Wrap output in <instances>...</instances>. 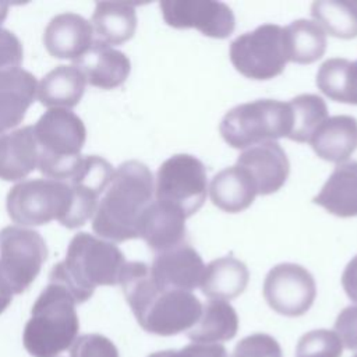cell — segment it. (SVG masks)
<instances>
[{"mask_svg": "<svg viewBox=\"0 0 357 357\" xmlns=\"http://www.w3.org/2000/svg\"><path fill=\"white\" fill-rule=\"evenodd\" d=\"M119 284L138 324L149 333L177 335L190 331L199 319V300L191 291L159 287L144 262H127Z\"/></svg>", "mask_w": 357, "mask_h": 357, "instance_id": "cell-1", "label": "cell"}, {"mask_svg": "<svg viewBox=\"0 0 357 357\" xmlns=\"http://www.w3.org/2000/svg\"><path fill=\"white\" fill-rule=\"evenodd\" d=\"M151 170L138 160H127L114 172L93 215L92 229L100 237L121 243L138 237V222L153 201Z\"/></svg>", "mask_w": 357, "mask_h": 357, "instance_id": "cell-2", "label": "cell"}, {"mask_svg": "<svg viewBox=\"0 0 357 357\" xmlns=\"http://www.w3.org/2000/svg\"><path fill=\"white\" fill-rule=\"evenodd\" d=\"M126 264L116 244L82 231L71 238L64 261L52 268L49 280L63 284L81 304L98 286L119 284Z\"/></svg>", "mask_w": 357, "mask_h": 357, "instance_id": "cell-3", "label": "cell"}, {"mask_svg": "<svg viewBox=\"0 0 357 357\" xmlns=\"http://www.w3.org/2000/svg\"><path fill=\"white\" fill-rule=\"evenodd\" d=\"M75 300L60 283L49 280L31 310L22 343L33 357H56L77 339L79 321Z\"/></svg>", "mask_w": 357, "mask_h": 357, "instance_id": "cell-4", "label": "cell"}, {"mask_svg": "<svg viewBox=\"0 0 357 357\" xmlns=\"http://www.w3.org/2000/svg\"><path fill=\"white\" fill-rule=\"evenodd\" d=\"M33 127L38 146V169L47 178L66 180L73 172L85 144L82 120L68 109L45 112Z\"/></svg>", "mask_w": 357, "mask_h": 357, "instance_id": "cell-5", "label": "cell"}, {"mask_svg": "<svg viewBox=\"0 0 357 357\" xmlns=\"http://www.w3.org/2000/svg\"><path fill=\"white\" fill-rule=\"evenodd\" d=\"M291 126L289 105L273 99H258L229 110L219 126L223 139L233 148L250 146L287 137Z\"/></svg>", "mask_w": 357, "mask_h": 357, "instance_id": "cell-6", "label": "cell"}, {"mask_svg": "<svg viewBox=\"0 0 357 357\" xmlns=\"http://www.w3.org/2000/svg\"><path fill=\"white\" fill-rule=\"evenodd\" d=\"M71 188L64 180L29 178L17 183L7 194L10 218L21 226H40L59 220L66 226L71 211Z\"/></svg>", "mask_w": 357, "mask_h": 357, "instance_id": "cell-7", "label": "cell"}, {"mask_svg": "<svg viewBox=\"0 0 357 357\" xmlns=\"http://www.w3.org/2000/svg\"><path fill=\"white\" fill-rule=\"evenodd\" d=\"M230 60L240 74L251 79H271L282 74L287 63L283 28L264 24L240 35L230 45Z\"/></svg>", "mask_w": 357, "mask_h": 357, "instance_id": "cell-8", "label": "cell"}, {"mask_svg": "<svg viewBox=\"0 0 357 357\" xmlns=\"http://www.w3.org/2000/svg\"><path fill=\"white\" fill-rule=\"evenodd\" d=\"M46 257V243L38 231L22 226H6L0 230V271L13 294L31 286Z\"/></svg>", "mask_w": 357, "mask_h": 357, "instance_id": "cell-9", "label": "cell"}, {"mask_svg": "<svg viewBox=\"0 0 357 357\" xmlns=\"http://www.w3.org/2000/svg\"><path fill=\"white\" fill-rule=\"evenodd\" d=\"M206 190L205 166L192 155H173L158 169L155 183L156 199L177 206L185 218L202 206Z\"/></svg>", "mask_w": 357, "mask_h": 357, "instance_id": "cell-10", "label": "cell"}, {"mask_svg": "<svg viewBox=\"0 0 357 357\" xmlns=\"http://www.w3.org/2000/svg\"><path fill=\"white\" fill-rule=\"evenodd\" d=\"M317 296L312 275L297 264L273 266L264 280V297L268 305L280 315L300 317L305 314Z\"/></svg>", "mask_w": 357, "mask_h": 357, "instance_id": "cell-11", "label": "cell"}, {"mask_svg": "<svg viewBox=\"0 0 357 357\" xmlns=\"http://www.w3.org/2000/svg\"><path fill=\"white\" fill-rule=\"evenodd\" d=\"M112 165L96 155H81L73 172L64 180L71 188V211L66 227L75 229L95 215L98 199L113 176Z\"/></svg>", "mask_w": 357, "mask_h": 357, "instance_id": "cell-12", "label": "cell"}, {"mask_svg": "<svg viewBox=\"0 0 357 357\" xmlns=\"http://www.w3.org/2000/svg\"><path fill=\"white\" fill-rule=\"evenodd\" d=\"M162 15L173 28H195L204 35L227 38L234 29V15L229 6L212 0H165Z\"/></svg>", "mask_w": 357, "mask_h": 357, "instance_id": "cell-13", "label": "cell"}, {"mask_svg": "<svg viewBox=\"0 0 357 357\" xmlns=\"http://www.w3.org/2000/svg\"><path fill=\"white\" fill-rule=\"evenodd\" d=\"M149 269L159 287L191 291L201 284L205 265L199 254L191 245L183 243L156 254Z\"/></svg>", "mask_w": 357, "mask_h": 357, "instance_id": "cell-14", "label": "cell"}, {"mask_svg": "<svg viewBox=\"0 0 357 357\" xmlns=\"http://www.w3.org/2000/svg\"><path fill=\"white\" fill-rule=\"evenodd\" d=\"M236 165L251 176L257 195H268L280 190L290 170L289 159L276 141H266L244 149Z\"/></svg>", "mask_w": 357, "mask_h": 357, "instance_id": "cell-15", "label": "cell"}, {"mask_svg": "<svg viewBox=\"0 0 357 357\" xmlns=\"http://www.w3.org/2000/svg\"><path fill=\"white\" fill-rule=\"evenodd\" d=\"M185 215L174 205L152 201L142 212L138 222V237L159 254L184 243Z\"/></svg>", "mask_w": 357, "mask_h": 357, "instance_id": "cell-16", "label": "cell"}, {"mask_svg": "<svg viewBox=\"0 0 357 357\" xmlns=\"http://www.w3.org/2000/svg\"><path fill=\"white\" fill-rule=\"evenodd\" d=\"M43 43L53 57L77 61L93 45V29L82 15L61 13L54 15L45 28Z\"/></svg>", "mask_w": 357, "mask_h": 357, "instance_id": "cell-17", "label": "cell"}, {"mask_svg": "<svg viewBox=\"0 0 357 357\" xmlns=\"http://www.w3.org/2000/svg\"><path fill=\"white\" fill-rule=\"evenodd\" d=\"M36 88V78L21 67L0 71V132H7L22 121Z\"/></svg>", "mask_w": 357, "mask_h": 357, "instance_id": "cell-18", "label": "cell"}, {"mask_svg": "<svg viewBox=\"0 0 357 357\" xmlns=\"http://www.w3.org/2000/svg\"><path fill=\"white\" fill-rule=\"evenodd\" d=\"M86 82L100 89H113L121 85L131 70L130 59L120 50L93 40L91 49L75 61Z\"/></svg>", "mask_w": 357, "mask_h": 357, "instance_id": "cell-19", "label": "cell"}, {"mask_svg": "<svg viewBox=\"0 0 357 357\" xmlns=\"http://www.w3.org/2000/svg\"><path fill=\"white\" fill-rule=\"evenodd\" d=\"M38 166V146L33 127L25 126L0 132V178L17 181Z\"/></svg>", "mask_w": 357, "mask_h": 357, "instance_id": "cell-20", "label": "cell"}, {"mask_svg": "<svg viewBox=\"0 0 357 357\" xmlns=\"http://www.w3.org/2000/svg\"><path fill=\"white\" fill-rule=\"evenodd\" d=\"M310 144L321 159L342 163L357 149V120L351 116L328 117L314 132Z\"/></svg>", "mask_w": 357, "mask_h": 357, "instance_id": "cell-21", "label": "cell"}, {"mask_svg": "<svg viewBox=\"0 0 357 357\" xmlns=\"http://www.w3.org/2000/svg\"><path fill=\"white\" fill-rule=\"evenodd\" d=\"M85 85V75L75 64H61L50 70L38 82L36 98L49 109H70L79 103Z\"/></svg>", "mask_w": 357, "mask_h": 357, "instance_id": "cell-22", "label": "cell"}, {"mask_svg": "<svg viewBox=\"0 0 357 357\" xmlns=\"http://www.w3.org/2000/svg\"><path fill=\"white\" fill-rule=\"evenodd\" d=\"M257 195L255 184L245 169L234 165L213 176L209 197L215 206L236 213L247 209Z\"/></svg>", "mask_w": 357, "mask_h": 357, "instance_id": "cell-23", "label": "cell"}, {"mask_svg": "<svg viewBox=\"0 0 357 357\" xmlns=\"http://www.w3.org/2000/svg\"><path fill=\"white\" fill-rule=\"evenodd\" d=\"M314 202L340 218L357 216V162L337 165Z\"/></svg>", "mask_w": 357, "mask_h": 357, "instance_id": "cell-24", "label": "cell"}, {"mask_svg": "<svg viewBox=\"0 0 357 357\" xmlns=\"http://www.w3.org/2000/svg\"><path fill=\"white\" fill-rule=\"evenodd\" d=\"M137 28V14L128 1H99L92 14V29L98 42L107 46L120 45L132 38Z\"/></svg>", "mask_w": 357, "mask_h": 357, "instance_id": "cell-25", "label": "cell"}, {"mask_svg": "<svg viewBox=\"0 0 357 357\" xmlns=\"http://www.w3.org/2000/svg\"><path fill=\"white\" fill-rule=\"evenodd\" d=\"M247 266L233 257H220L205 266L201 291L211 300H231L240 296L248 283Z\"/></svg>", "mask_w": 357, "mask_h": 357, "instance_id": "cell-26", "label": "cell"}, {"mask_svg": "<svg viewBox=\"0 0 357 357\" xmlns=\"http://www.w3.org/2000/svg\"><path fill=\"white\" fill-rule=\"evenodd\" d=\"M238 329V317L234 308L222 300H211L202 305L197 324L187 332L194 343L215 344L230 340Z\"/></svg>", "mask_w": 357, "mask_h": 357, "instance_id": "cell-27", "label": "cell"}, {"mask_svg": "<svg viewBox=\"0 0 357 357\" xmlns=\"http://www.w3.org/2000/svg\"><path fill=\"white\" fill-rule=\"evenodd\" d=\"M287 61L310 64L321 59L326 49L325 31L310 20H297L283 28Z\"/></svg>", "mask_w": 357, "mask_h": 357, "instance_id": "cell-28", "label": "cell"}, {"mask_svg": "<svg viewBox=\"0 0 357 357\" xmlns=\"http://www.w3.org/2000/svg\"><path fill=\"white\" fill-rule=\"evenodd\" d=\"M317 86L328 98L357 105V61L329 59L317 73Z\"/></svg>", "mask_w": 357, "mask_h": 357, "instance_id": "cell-29", "label": "cell"}, {"mask_svg": "<svg viewBox=\"0 0 357 357\" xmlns=\"http://www.w3.org/2000/svg\"><path fill=\"white\" fill-rule=\"evenodd\" d=\"M311 15L332 36L342 39L357 36V1L317 0L311 6Z\"/></svg>", "mask_w": 357, "mask_h": 357, "instance_id": "cell-30", "label": "cell"}, {"mask_svg": "<svg viewBox=\"0 0 357 357\" xmlns=\"http://www.w3.org/2000/svg\"><path fill=\"white\" fill-rule=\"evenodd\" d=\"M291 126L287 138L296 142H310L318 127L328 119V107L322 98L312 93H303L289 103Z\"/></svg>", "mask_w": 357, "mask_h": 357, "instance_id": "cell-31", "label": "cell"}, {"mask_svg": "<svg viewBox=\"0 0 357 357\" xmlns=\"http://www.w3.org/2000/svg\"><path fill=\"white\" fill-rule=\"evenodd\" d=\"M343 343L339 335L329 329H315L304 333L296 347V357H342Z\"/></svg>", "mask_w": 357, "mask_h": 357, "instance_id": "cell-32", "label": "cell"}, {"mask_svg": "<svg viewBox=\"0 0 357 357\" xmlns=\"http://www.w3.org/2000/svg\"><path fill=\"white\" fill-rule=\"evenodd\" d=\"M70 357H120L114 343L103 335L86 333L75 339Z\"/></svg>", "mask_w": 357, "mask_h": 357, "instance_id": "cell-33", "label": "cell"}, {"mask_svg": "<svg viewBox=\"0 0 357 357\" xmlns=\"http://www.w3.org/2000/svg\"><path fill=\"white\" fill-rule=\"evenodd\" d=\"M282 349L275 337L266 333H254L241 339L231 357H280Z\"/></svg>", "mask_w": 357, "mask_h": 357, "instance_id": "cell-34", "label": "cell"}, {"mask_svg": "<svg viewBox=\"0 0 357 357\" xmlns=\"http://www.w3.org/2000/svg\"><path fill=\"white\" fill-rule=\"evenodd\" d=\"M22 61V45L8 29L0 26V71L18 68Z\"/></svg>", "mask_w": 357, "mask_h": 357, "instance_id": "cell-35", "label": "cell"}, {"mask_svg": "<svg viewBox=\"0 0 357 357\" xmlns=\"http://www.w3.org/2000/svg\"><path fill=\"white\" fill-rule=\"evenodd\" d=\"M335 329L347 349L357 350V305H350L340 311Z\"/></svg>", "mask_w": 357, "mask_h": 357, "instance_id": "cell-36", "label": "cell"}, {"mask_svg": "<svg viewBox=\"0 0 357 357\" xmlns=\"http://www.w3.org/2000/svg\"><path fill=\"white\" fill-rule=\"evenodd\" d=\"M148 357H227V351L222 344L191 343L180 350H163L149 354Z\"/></svg>", "mask_w": 357, "mask_h": 357, "instance_id": "cell-37", "label": "cell"}, {"mask_svg": "<svg viewBox=\"0 0 357 357\" xmlns=\"http://www.w3.org/2000/svg\"><path fill=\"white\" fill-rule=\"evenodd\" d=\"M342 286L347 297L357 303V255L346 265L342 275Z\"/></svg>", "mask_w": 357, "mask_h": 357, "instance_id": "cell-38", "label": "cell"}, {"mask_svg": "<svg viewBox=\"0 0 357 357\" xmlns=\"http://www.w3.org/2000/svg\"><path fill=\"white\" fill-rule=\"evenodd\" d=\"M11 298H13V293L10 291L8 286L6 284L1 271H0V314L10 305Z\"/></svg>", "mask_w": 357, "mask_h": 357, "instance_id": "cell-39", "label": "cell"}, {"mask_svg": "<svg viewBox=\"0 0 357 357\" xmlns=\"http://www.w3.org/2000/svg\"><path fill=\"white\" fill-rule=\"evenodd\" d=\"M7 13H8V3L0 1V24L6 20Z\"/></svg>", "mask_w": 357, "mask_h": 357, "instance_id": "cell-40", "label": "cell"}, {"mask_svg": "<svg viewBox=\"0 0 357 357\" xmlns=\"http://www.w3.org/2000/svg\"><path fill=\"white\" fill-rule=\"evenodd\" d=\"M353 357H357V353H356V354H354V356H353Z\"/></svg>", "mask_w": 357, "mask_h": 357, "instance_id": "cell-41", "label": "cell"}]
</instances>
